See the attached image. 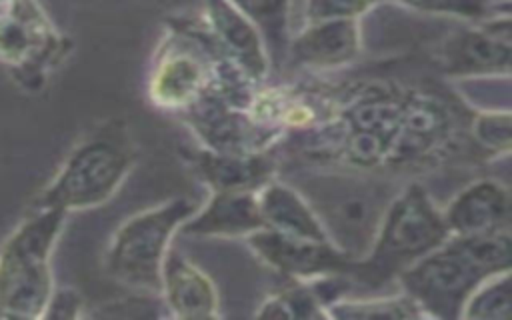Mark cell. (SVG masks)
Segmentation results:
<instances>
[{"label":"cell","mask_w":512,"mask_h":320,"mask_svg":"<svg viewBox=\"0 0 512 320\" xmlns=\"http://www.w3.org/2000/svg\"><path fill=\"white\" fill-rule=\"evenodd\" d=\"M450 238L442 208L428 190L410 182L388 202L366 254L352 262L348 276L370 286L398 278L418 258L436 250Z\"/></svg>","instance_id":"cell-1"},{"label":"cell","mask_w":512,"mask_h":320,"mask_svg":"<svg viewBox=\"0 0 512 320\" xmlns=\"http://www.w3.org/2000/svg\"><path fill=\"white\" fill-rule=\"evenodd\" d=\"M134 144L126 128L108 122L80 140L56 176L38 194L34 206L86 210L108 202L134 164Z\"/></svg>","instance_id":"cell-2"},{"label":"cell","mask_w":512,"mask_h":320,"mask_svg":"<svg viewBox=\"0 0 512 320\" xmlns=\"http://www.w3.org/2000/svg\"><path fill=\"white\" fill-rule=\"evenodd\" d=\"M66 212L32 206L0 248V316L38 318L54 292L50 254Z\"/></svg>","instance_id":"cell-3"},{"label":"cell","mask_w":512,"mask_h":320,"mask_svg":"<svg viewBox=\"0 0 512 320\" xmlns=\"http://www.w3.org/2000/svg\"><path fill=\"white\" fill-rule=\"evenodd\" d=\"M196 208L198 204L192 198L176 196L124 220L106 250L104 268L108 276L134 292L160 294L166 252L182 222Z\"/></svg>","instance_id":"cell-4"},{"label":"cell","mask_w":512,"mask_h":320,"mask_svg":"<svg viewBox=\"0 0 512 320\" xmlns=\"http://www.w3.org/2000/svg\"><path fill=\"white\" fill-rule=\"evenodd\" d=\"M170 30L156 50L148 78L154 106L180 114L212 90L216 66L228 60L210 38L202 18H172Z\"/></svg>","instance_id":"cell-5"},{"label":"cell","mask_w":512,"mask_h":320,"mask_svg":"<svg viewBox=\"0 0 512 320\" xmlns=\"http://www.w3.org/2000/svg\"><path fill=\"white\" fill-rule=\"evenodd\" d=\"M402 292L420 312L438 320H456L470 292L484 280L448 242L418 258L398 274Z\"/></svg>","instance_id":"cell-6"},{"label":"cell","mask_w":512,"mask_h":320,"mask_svg":"<svg viewBox=\"0 0 512 320\" xmlns=\"http://www.w3.org/2000/svg\"><path fill=\"white\" fill-rule=\"evenodd\" d=\"M244 240L266 266L294 282L348 276L354 262L330 240L288 236L270 228H260Z\"/></svg>","instance_id":"cell-7"},{"label":"cell","mask_w":512,"mask_h":320,"mask_svg":"<svg viewBox=\"0 0 512 320\" xmlns=\"http://www.w3.org/2000/svg\"><path fill=\"white\" fill-rule=\"evenodd\" d=\"M512 56L510 14L502 12L448 36L436 52L438 68L454 78L508 76Z\"/></svg>","instance_id":"cell-8"},{"label":"cell","mask_w":512,"mask_h":320,"mask_svg":"<svg viewBox=\"0 0 512 320\" xmlns=\"http://www.w3.org/2000/svg\"><path fill=\"white\" fill-rule=\"evenodd\" d=\"M454 130V116L442 100L426 92H404L402 122L386 166L432 162L452 144Z\"/></svg>","instance_id":"cell-9"},{"label":"cell","mask_w":512,"mask_h":320,"mask_svg":"<svg viewBox=\"0 0 512 320\" xmlns=\"http://www.w3.org/2000/svg\"><path fill=\"white\" fill-rule=\"evenodd\" d=\"M180 116L204 148L218 152H266V148L280 136L256 122L248 110L234 108L212 92L200 96L182 110Z\"/></svg>","instance_id":"cell-10"},{"label":"cell","mask_w":512,"mask_h":320,"mask_svg":"<svg viewBox=\"0 0 512 320\" xmlns=\"http://www.w3.org/2000/svg\"><path fill=\"white\" fill-rule=\"evenodd\" d=\"M64 50L42 8L34 0H12L0 16V62L42 78Z\"/></svg>","instance_id":"cell-11"},{"label":"cell","mask_w":512,"mask_h":320,"mask_svg":"<svg viewBox=\"0 0 512 320\" xmlns=\"http://www.w3.org/2000/svg\"><path fill=\"white\" fill-rule=\"evenodd\" d=\"M202 22L218 50L254 84L262 86L270 74V58L258 28L228 0H204Z\"/></svg>","instance_id":"cell-12"},{"label":"cell","mask_w":512,"mask_h":320,"mask_svg":"<svg viewBox=\"0 0 512 320\" xmlns=\"http://www.w3.org/2000/svg\"><path fill=\"white\" fill-rule=\"evenodd\" d=\"M362 48L358 20H320L290 36L286 58L302 68L326 72L352 64Z\"/></svg>","instance_id":"cell-13"},{"label":"cell","mask_w":512,"mask_h":320,"mask_svg":"<svg viewBox=\"0 0 512 320\" xmlns=\"http://www.w3.org/2000/svg\"><path fill=\"white\" fill-rule=\"evenodd\" d=\"M160 296L174 318L202 320L220 314L218 290L210 276L172 246L160 272Z\"/></svg>","instance_id":"cell-14"},{"label":"cell","mask_w":512,"mask_h":320,"mask_svg":"<svg viewBox=\"0 0 512 320\" xmlns=\"http://www.w3.org/2000/svg\"><path fill=\"white\" fill-rule=\"evenodd\" d=\"M442 218L450 236H470L508 228L510 192L494 178H480L462 188L446 208Z\"/></svg>","instance_id":"cell-15"},{"label":"cell","mask_w":512,"mask_h":320,"mask_svg":"<svg viewBox=\"0 0 512 320\" xmlns=\"http://www.w3.org/2000/svg\"><path fill=\"white\" fill-rule=\"evenodd\" d=\"M264 228L256 190L212 192L208 202L196 208L178 234L200 238H246Z\"/></svg>","instance_id":"cell-16"},{"label":"cell","mask_w":512,"mask_h":320,"mask_svg":"<svg viewBox=\"0 0 512 320\" xmlns=\"http://www.w3.org/2000/svg\"><path fill=\"white\" fill-rule=\"evenodd\" d=\"M186 160L212 192L258 190L272 180L274 174V162L266 156V152L236 154L202 146L190 150Z\"/></svg>","instance_id":"cell-17"},{"label":"cell","mask_w":512,"mask_h":320,"mask_svg":"<svg viewBox=\"0 0 512 320\" xmlns=\"http://www.w3.org/2000/svg\"><path fill=\"white\" fill-rule=\"evenodd\" d=\"M264 228L310 240H330L322 220L306 196L280 180H268L256 190ZM332 242V240H330Z\"/></svg>","instance_id":"cell-18"},{"label":"cell","mask_w":512,"mask_h":320,"mask_svg":"<svg viewBox=\"0 0 512 320\" xmlns=\"http://www.w3.org/2000/svg\"><path fill=\"white\" fill-rule=\"evenodd\" d=\"M238 12H242L260 32L270 66L280 64L286 58L290 40V0H228Z\"/></svg>","instance_id":"cell-19"},{"label":"cell","mask_w":512,"mask_h":320,"mask_svg":"<svg viewBox=\"0 0 512 320\" xmlns=\"http://www.w3.org/2000/svg\"><path fill=\"white\" fill-rule=\"evenodd\" d=\"M482 278L510 272L512 238L510 230H494L470 236H450L446 240Z\"/></svg>","instance_id":"cell-20"},{"label":"cell","mask_w":512,"mask_h":320,"mask_svg":"<svg viewBox=\"0 0 512 320\" xmlns=\"http://www.w3.org/2000/svg\"><path fill=\"white\" fill-rule=\"evenodd\" d=\"M328 318L342 320H406L424 318L420 308L404 294L372 296V298H344L338 296L326 304Z\"/></svg>","instance_id":"cell-21"},{"label":"cell","mask_w":512,"mask_h":320,"mask_svg":"<svg viewBox=\"0 0 512 320\" xmlns=\"http://www.w3.org/2000/svg\"><path fill=\"white\" fill-rule=\"evenodd\" d=\"M260 318H328L324 300L310 282H294L272 292L256 310Z\"/></svg>","instance_id":"cell-22"},{"label":"cell","mask_w":512,"mask_h":320,"mask_svg":"<svg viewBox=\"0 0 512 320\" xmlns=\"http://www.w3.org/2000/svg\"><path fill=\"white\" fill-rule=\"evenodd\" d=\"M512 316L510 272L484 278L468 296L460 318L466 320H508Z\"/></svg>","instance_id":"cell-23"},{"label":"cell","mask_w":512,"mask_h":320,"mask_svg":"<svg viewBox=\"0 0 512 320\" xmlns=\"http://www.w3.org/2000/svg\"><path fill=\"white\" fill-rule=\"evenodd\" d=\"M472 142L488 156L510 152L512 144V118L508 110L476 112L470 120Z\"/></svg>","instance_id":"cell-24"},{"label":"cell","mask_w":512,"mask_h":320,"mask_svg":"<svg viewBox=\"0 0 512 320\" xmlns=\"http://www.w3.org/2000/svg\"><path fill=\"white\" fill-rule=\"evenodd\" d=\"M388 2L420 14L462 18L472 24L500 14L498 2L494 0H388Z\"/></svg>","instance_id":"cell-25"},{"label":"cell","mask_w":512,"mask_h":320,"mask_svg":"<svg viewBox=\"0 0 512 320\" xmlns=\"http://www.w3.org/2000/svg\"><path fill=\"white\" fill-rule=\"evenodd\" d=\"M384 0H306L304 20H358Z\"/></svg>","instance_id":"cell-26"},{"label":"cell","mask_w":512,"mask_h":320,"mask_svg":"<svg viewBox=\"0 0 512 320\" xmlns=\"http://www.w3.org/2000/svg\"><path fill=\"white\" fill-rule=\"evenodd\" d=\"M82 314V296L72 288L54 290L44 316H56V318H76Z\"/></svg>","instance_id":"cell-27"}]
</instances>
